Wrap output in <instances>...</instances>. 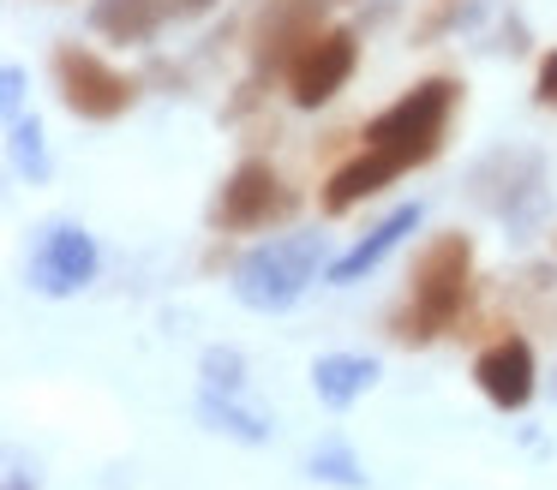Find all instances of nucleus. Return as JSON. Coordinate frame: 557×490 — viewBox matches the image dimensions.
Here are the masks:
<instances>
[{
    "label": "nucleus",
    "instance_id": "nucleus-9",
    "mask_svg": "<svg viewBox=\"0 0 557 490\" xmlns=\"http://www.w3.org/2000/svg\"><path fill=\"white\" fill-rule=\"evenodd\" d=\"M282 179L270 174V162H240L234 179L222 186V227H258L282 210Z\"/></svg>",
    "mask_w": 557,
    "mask_h": 490
},
{
    "label": "nucleus",
    "instance_id": "nucleus-14",
    "mask_svg": "<svg viewBox=\"0 0 557 490\" xmlns=\"http://www.w3.org/2000/svg\"><path fill=\"white\" fill-rule=\"evenodd\" d=\"M205 418H216V430H234V437H246V442H264L270 437L252 413H240V406H216V394L205 401Z\"/></svg>",
    "mask_w": 557,
    "mask_h": 490
},
{
    "label": "nucleus",
    "instance_id": "nucleus-7",
    "mask_svg": "<svg viewBox=\"0 0 557 490\" xmlns=\"http://www.w3.org/2000/svg\"><path fill=\"white\" fill-rule=\"evenodd\" d=\"M473 382H480L485 401H497L504 413L528 406V401H533V347L516 341V335L492 341L480 359H473Z\"/></svg>",
    "mask_w": 557,
    "mask_h": 490
},
{
    "label": "nucleus",
    "instance_id": "nucleus-16",
    "mask_svg": "<svg viewBox=\"0 0 557 490\" xmlns=\"http://www.w3.org/2000/svg\"><path fill=\"white\" fill-rule=\"evenodd\" d=\"M205 377H210V389L234 394L240 389V353H205Z\"/></svg>",
    "mask_w": 557,
    "mask_h": 490
},
{
    "label": "nucleus",
    "instance_id": "nucleus-17",
    "mask_svg": "<svg viewBox=\"0 0 557 490\" xmlns=\"http://www.w3.org/2000/svg\"><path fill=\"white\" fill-rule=\"evenodd\" d=\"M540 102H557V54L540 66Z\"/></svg>",
    "mask_w": 557,
    "mask_h": 490
},
{
    "label": "nucleus",
    "instance_id": "nucleus-5",
    "mask_svg": "<svg viewBox=\"0 0 557 490\" xmlns=\"http://www.w3.org/2000/svg\"><path fill=\"white\" fill-rule=\"evenodd\" d=\"M348 78H354V30H318L288 60V84H294V102L300 108L330 102Z\"/></svg>",
    "mask_w": 557,
    "mask_h": 490
},
{
    "label": "nucleus",
    "instance_id": "nucleus-4",
    "mask_svg": "<svg viewBox=\"0 0 557 490\" xmlns=\"http://www.w3.org/2000/svg\"><path fill=\"white\" fill-rule=\"evenodd\" d=\"M54 72H61L66 108L85 114V120H114V114H126V102H133V78H121V72L102 66V60L85 54V48H61V54H54Z\"/></svg>",
    "mask_w": 557,
    "mask_h": 490
},
{
    "label": "nucleus",
    "instance_id": "nucleus-11",
    "mask_svg": "<svg viewBox=\"0 0 557 490\" xmlns=\"http://www.w3.org/2000/svg\"><path fill=\"white\" fill-rule=\"evenodd\" d=\"M162 12H169V0H97V7H90V24H97L102 36H114V42H145L162 24Z\"/></svg>",
    "mask_w": 557,
    "mask_h": 490
},
{
    "label": "nucleus",
    "instance_id": "nucleus-15",
    "mask_svg": "<svg viewBox=\"0 0 557 490\" xmlns=\"http://www.w3.org/2000/svg\"><path fill=\"white\" fill-rule=\"evenodd\" d=\"M42 131H37V120H18L13 114V150H18V162H25L30 167V174H42V167H49V162H42Z\"/></svg>",
    "mask_w": 557,
    "mask_h": 490
},
{
    "label": "nucleus",
    "instance_id": "nucleus-12",
    "mask_svg": "<svg viewBox=\"0 0 557 490\" xmlns=\"http://www.w3.org/2000/svg\"><path fill=\"white\" fill-rule=\"evenodd\" d=\"M413 222H420V210H396V215H389V222L377 227L372 239H360V246H354L348 257H336V263H330V281H360L366 269H377V263H384L389 251L401 246V234H408Z\"/></svg>",
    "mask_w": 557,
    "mask_h": 490
},
{
    "label": "nucleus",
    "instance_id": "nucleus-18",
    "mask_svg": "<svg viewBox=\"0 0 557 490\" xmlns=\"http://www.w3.org/2000/svg\"><path fill=\"white\" fill-rule=\"evenodd\" d=\"M210 7V0H181V12H205Z\"/></svg>",
    "mask_w": 557,
    "mask_h": 490
},
{
    "label": "nucleus",
    "instance_id": "nucleus-3",
    "mask_svg": "<svg viewBox=\"0 0 557 490\" xmlns=\"http://www.w3.org/2000/svg\"><path fill=\"white\" fill-rule=\"evenodd\" d=\"M318 269V239H276V246H258L240 257L234 269V293L246 299L252 311H282L306 293Z\"/></svg>",
    "mask_w": 557,
    "mask_h": 490
},
{
    "label": "nucleus",
    "instance_id": "nucleus-13",
    "mask_svg": "<svg viewBox=\"0 0 557 490\" xmlns=\"http://www.w3.org/2000/svg\"><path fill=\"white\" fill-rule=\"evenodd\" d=\"M312 473H318V478H330V485H348V490H360V485H366V473L354 466V454H348V449H318V454H312Z\"/></svg>",
    "mask_w": 557,
    "mask_h": 490
},
{
    "label": "nucleus",
    "instance_id": "nucleus-6",
    "mask_svg": "<svg viewBox=\"0 0 557 490\" xmlns=\"http://www.w3.org/2000/svg\"><path fill=\"white\" fill-rule=\"evenodd\" d=\"M97 275V246H90L78 227H49L30 251V287L37 293H78V287Z\"/></svg>",
    "mask_w": 557,
    "mask_h": 490
},
{
    "label": "nucleus",
    "instance_id": "nucleus-1",
    "mask_svg": "<svg viewBox=\"0 0 557 490\" xmlns=\"http://www.w3.org/2000/svg\"><path fill=\"white\" fill-rule=\"evenodd\" d=\"M468 269H473V246L468 234H437L413 263V311L401 317V341H432L437 329H449L468 299Z\"/></svg>",
    "mask_w": 557,
    "mask_h": 490
},
{
    "label": "nucleus",
    "instance_id": "nucleus-2",
    "mask_svg": "<svg viewBox=\"0 0 557 490\" xmlns=\"http://www.w3.org/2000/svg\"><path fill=\"white\" fill-rule=\"evenodd\" d=\"M449 102H456V84H449V78L413 84L396 108H384V114L366 126V143H372V150H408L413 162H425V155H437Z\"/></svg>",
    "mask_w": 557,
    "mask_h": 490
},
{
    "label": "nucleus",
    "instance_id": "nucleus-10",
    "mask_svg": "<svg viewBox=\"0 0 557 490\" xmlns=\"http://www.w3.org/2000/svg\"><path fill=\"white\" fill-rule=\"evenodd\" d=\"M372 377H377V365H372V359H360V353H324L312 365V389H318V401H324V406L360 401V394L372 389Z\"/></svg>",
    "mask_w": 557,
    "mask_h": 490
},
{
    "label": "nucleus",
    "instance_id": "nucleus-8",
    "mask_svg": "<svg viewBox=\"0 0 557 490\" xmlns=\"http://www.w3.org/2000/svg\"><path fill=\"white\" fill-rule=\"evenodd\" d=\"M408 167H413V155H408V150H372V143H366V155H360V162H348V167H342V174L324 186V215L354 210L360 198L384 191L389 179H396V174H408Z\"/></svg>",
    "mask_w": 557,
    "mask_h": 490
}]
</instances>
